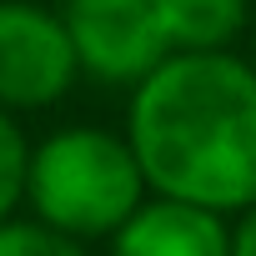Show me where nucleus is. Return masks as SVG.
I'll list each match as a JSON object with an SVG mask.
<instances>
[{
	"instance_id": "3",
	"label": "nucleus",
	"mask_w": 256,
	"mask_h": 256,
	"mask_svg": "<svg viewBox=\"0 0 256 256\" xmlns=\"http://www.w3.org/2000/svg\"><path fill=\"white\" fill-rule=\"evenodd\" d=\"M60 20L80 70L106 86H136L171 56L161 0H66Z\"/></svg>"
},
{
	"instance_id": "9",
	"label": "nucleus",
	"mask_w": 256,
	"mask_h": 256,
	"mask_svg": "<svg viewBox=\"0 0 256 256\" xmlns=\"http://www.w3.org/2000/svg\"><path fill=\"white\" fill-rule=\"evenodd\" d=\"M231 256H256V206H246L231 226Z\"/></svg>"
},
{
	"instance_id": "1",
	"label": "nucleus",
	"mask_w": 256,
	"mask_h": 256,
	"mask_svg": "<svg viewBox=\"0 0 256 256\" xmlns=\"http://www.w3.org/2000/svg\"><path fill=\"white\" fill-rule=\"evenodd\" d=\"M126 141L161 196L221 216L256 206V66L231 50H171L136 80Z\"/></svg>"
},
{
	"instance_id": "2",
	"label": "nucleus",
	"mask_w": 256,
	"mask_h": 256,
	"mask_svg": "<svg viewBox=\"0 0 256 256\" xmlns=\"http://www.w3.org/2000/svg\"><path fill=\"white\" fill-rule=\"evenodd\" d=\"M26 201L46 226L90 241L110 236L146 201V171L126 136H110L100 126H70L30 151Z\"/></svg>"
},
{
	"instance_id": "8",
	"label": "nucleus",
	"mask_w": 256,
	"mask_h": 256,
	"mask_svg": "<svg viewBox=\"0 0 256 256\" xmlns=\"http://www.w3.org/2000/svg\"><path fill=\"white\" fill-rule=\"evenodd\" d=\"M26 171H30V146L20 136L10 106H0V221H6L16 211V201L26 196Z\"/></svg>"
},
{
	"instance_id": "7",
	"label": "nucleus",
	"mask_w": 256,
	"mask_h": 256,
	"mask_svg": "<svg viewBox=\"0 0 256 256\" xmlns=\"http://www.w3.org/2000/svg\"><path fill=\"white\" fill-rule=\"evenodd\" d=\"M0 256H86V246L76 236L46 226L40 216L36 221L6 216V221H0Z\"/></svg>"
},
{
	"instance_id": "5",
	"label": "nucleus",
	"mask_w": 256,
	"mask_h": 256,
	"mask_svg": "<svg viewBox=\"0 0 256 256\" xmlns=\"http://www.w3.org/2000/svg\"><path fill=\"white\" fill-rule=\"evenodd\" d=\"M110 256H231V226L211 206L156 191L110 231Z\"/></svg>"
},
{
	"instance_id": "6",
	"label": "nucleus",
	"mask_w": 256,
	"mask_h": 256,
	"mask_svg": "<svg viewBox=\"0 0 256 256\" xmlns=\"http://www.w3.org/2000/svg\"><path fill=\"white\" fill-rule=\"evenodd\" d=\"M171 50H226L246 26V0H161Z\"/></svg>"
},
{
	"instance_id": "4",
	"label": "nucleus",
	"mask_w": 256,
	"mask_h": 256,
	"mask_svg": "<svg viewBox=\"0 0 256 256\" xmlns=\"http://www.w3.org/2000/svg\"><path fill=\"white\" fill-rule=\"evenodd\" d=\"M80 76L70 30L56 10L30 0H0V106H56Z\"/></svg>"
}]
</instances>
